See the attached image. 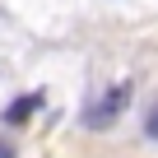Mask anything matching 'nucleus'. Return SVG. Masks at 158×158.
Listing matches in <instances>:
<instances>
[{
    "mask_svg": "<svg viewBox=\"0 0 158 158\" xmlns=\"http://www.w3.org/2000/svg\"><path fill=\"white\" fill-rule=\"evenodd\" d=\"M130 93H135V89L126 84V79H121V84H112V89H107V93H102V98L84 112V126H89V130H107V126L121 116V107L130 102Z\"/></svg>",
    "mask_w": 158,
    "mask_h": 158,
    "instance_id": "f257e3e1",
    "label": "nucleus"
},
{
    "mask_svg": "<svg viewBox=\"0 0 158 158\" xmlns=\"http://www.w3.org/2000/svg\"><path fill=\"white\" fill-rule=\"evenodd\" d=\"M37 107H42V93H28V98L10 102V107H5V126H23V121H28Z\"/></svg>",
    "mask_w": 158,
    "mask_h": 158,
    "instance_id": "f03ea898",
    "label": "nucleus"
},
{
    "mask_svg": "<svg viewBox=\"0 0 158 158\" xmlns=\"http://www.w3.org/2000/svg\"><path fill=\"white\" fill-rule=\"evenodd\" d=\"M144 130H149V135H153V139H158V107H153V112H149V121H144Z\"/></svg>",
    "mask_w": 158,
    "mask_h": 158,
    "instance_id": "7ed1b4c3",
    "label": "nucleus"
},
{
    "mask_svg": "<svg viewBox=\"0 0 158 158\" xmlns=\"http://www.w3.org/2000/svg\"><path fill=\"white\" fill-rule=\"evenodd\" d=\"M0 158H14V144H10L5 135H0Z\"/></svg>",
    "mask_w": 158,
    "mask_h": 158,
    "instance_id": "20e7f679",
    "label": "nucleus"
}]
</instances>
